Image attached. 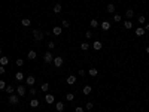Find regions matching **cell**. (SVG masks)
<instances>
[{
    "mask_svg": "<svg viewBox=\"0 0 149 112\" xmlns=\"http://www.w3.org/2000/svg\"><path fill=\"white\" fill-rule=\"evenodd\" d=\"M43 36H45V33H43V31H40V30H37V29L33 30V37H34L36 42H40V41L43 39Z\"/></svg>",
    "mask_w": 149,
    "mask_h": 112,
    "instance_id": "cell-1",
    "label": "cell"
},
{
    "mask_svg": "<svg viewBox=\"0 0 149 112\" xmlns=\"http://www.w3.org/2000/svg\"><path fill=\"white\" fill-rule=\"evenodd\" d=\"M9 103L11 105H18L19 103V96L18 94H11L9 96Z\"/></svg>",
    "mask_w": 149,
    "mask_h": 112,
    "instance_id": "cell-2",
    "label": "cell"
},
{
    "mask_svg": "<svg viewBox=\"0 0 149 112\" xmlns=\"http://www.w3.org/2000/svg\"><path fill=\"white\" fill-rule=\"evenodd\" d=\"M43 61H45V63H51V61H54V55L51 54V51L45 52V55H43Z\"/></svg>",
    "mask_w": 149,
    "mask_h": 112,
    "instance_id": "cell-3",
    "label": "cell"
},
{
    "mask_svg": "<svg viewBox=\"0 0 149 112\" xmlns=\"http://www.w3.org/2000/svg\"><path fill=\"white\" fill-rule=\"evenodd\" d=\"M54 66L55 67H61L63 66V57H54Z\"/></svg>",
    "mask_w": 149,
    "mask_h": 112,
    "instance_id": "cell-4",
    "label": "cell"
},
{
    "mask_svg": "<svg viewBox=\"0 0 149 112\" xmlns=\"http://www.w3.org/2000/svg\"><path fill=\"white\" fill-rule=\"evenodd\" d=\"M17 94L19 96V97H22V96H25V87L24 85H19L17 88Z\"/></svg>",
    "mask_w": 149,
    "mask_h": 112,
    "instance_id": "cell-5",
    "label": "cell"
},
{
    "mask_svg": "<svg viewBox=\"0 0 149 112\" xmlns=\"http://www.w3.org/2000/svg\"><path fill=\"white\" fill-rule=\"evenodd\" d=\"M45 102L49 103V105H52V103L55 102V97H54L52 94H46V96H45Z\"/></svg>",
    "mask_w": 149,
    "mask_h": 112,
    "instance_id": "cell-6",
    "label": "cell"
},
{
    "mask_svg": "<svg viewBox=\"0 0 149 112\" xmlns=\"http://www.w3.org/2000/svg\"><path fill=\"white\" fill-rule=\"evenodd\" d=\"M92 48H94L95 51H100V49H102V48H103V43L100 42V41H95L94 43H92Z\"/></svg>",
    "mask_w": 149,
    "mask_h": 112,
    "instance_id": "cell-7",
    "label": "cell"
},
{
    "mask_svg": "<svg viewBox=\"0 0 149 112\" xmlns=\"http://www.w3.org/2000/svg\"><path fill=\"white\" fill-rule=\"evenodd\" d=\"M145 33H146V30H145L143 27H137V29H136V36H139V37H140V36H143Z\"/></svg>",
    "mask_w": 149,
    "mask_h": 112,
    "instance_id": "cell-8",
    "label": "cell"
},
{
    "mask_svg": "<svg viewBox=\"0 0 149 112\" xmlns=\"http://www.w3.org/2000/svg\"><path fill=\"white\" fill-rule=\"evenodd\" d=\"M55 109H57L58 112H63V111H64V105H63V102H57V103H55Z\"/></svg>",
    "mask_w": 149,
    "mask_h": 112,
    "instance_id": "cell-9",
    "label": "cell"
},
{
    "mask_svg": "<svg viewBox=\"0 0 149 112\" xmlns=\"http://www.w3.org/2000/svg\"><path fill=\"white\" fill-rule=\"evenodd\" d=\"M61 31H63V29H61V27H54V29H52V34L60 36V34H61Z\"/></svg>",
    "mask_w": 149,
    "mask_h": 112,
    "instance_id": "cell-10",
    "label": "cell"
},
{
    "mask_svg": "<svg viewBox=\"0 0 149 112\" xmlns=\"http://www.w3.org/2000/svg\"><path fill=\"white\" fill-rule=\"evenodd\" d=\"M102 29H103L104 31L109 30V29H110V22H109V21H103V22H102Z\"/></svg>",
    "mask_w": 149,
    "mask_h": 112,
    "instance_id": "cell-11",
    "label": "cell"
},
{
    "mask_svg": "<svg viewBox=\"0 0 149 112\" xmlns=\"http://www.w3.org/2000/svg\"><path fill=\"white\" fill-rule=\"evenodd\" d=\"M91 90L92 88H91L90 85H85V87H84V90H82V93L85 94V96H88V94H91Z\"/></svg>",
    "mask_w": 149,
    "mask_h": 112,
    "instance_id": "cell-12",
    "label": "cell"
},
{
    "mask_svg": "<svg viewBox=\"0 0 149 112\" xmlns=\"http://www.w3.org/2000/svg\"><path fill=\"white\" fill-rule=\"evenodd\" d=\"M9 63V58L7 57H0V66H6Z\"/></svg>",
    "mask_w": 149,
    "mask_h": 112,
    "instance_id": "cell-13",
    "label": "cell"
},
{
    "mask_svg": "<svg viewBox=\"0 0 149 112\" xmlns=\"http://www.w3.org/2000/svg\"><path fill=\"white\" fill-rule=\"evenodd\" d=\"M107 12H109V14H115V5L113 3H109V5H107Z\"/></svg>",
    "mask_w": 149,
    "mask_h": 112,
    "instance_id": "cell-14",
    "label": "cell"
},
{
    "mask_svg": "<svg viewBox=\"0 0 149 112\" xmlns=\"http://www.w3.org/2000/svg\"><path fill=\"white\" fill-rule=\"evenodd\" d=\"M75 82H76V78L73 76V75H70V76L67 78V84H69V85H73Z\"/></svg>",
    "mask_w": 149,
    "mask_h": 112,
    "instance_id": "cell-15",
    "label": "cell"
},
{
    "mask_svg": "<svg viewBox=\"0 0 149 112\" xmlns=\"http://www.w3.org/2000/svg\"><path fill=\"white\" fill-rule=\"evenodd\" d=\"M27 84H29V85H34V82H36V79H34V76H27Z\"/></svg>",
    "mask_w": 149,
    "mask_h": 112,
    "instance_id": "cell-16",
    "label": "cell"
},
{
    "mask_svg": "<svg viewBox=\"0 0 149 112\" xmlns=\"http://www.w3.org/2000/svg\"><path fill=\"white\" fill-rule=\"evenodd\" d=\"M80 49H82V51H88V49H90V43H88V42L80 43Z\"/></svg>",
    "mask_w": 149,
    "mask_h": 112,
    "instance_id": "cell-17",
    "label": "cell"
},
{
    "mask_svg": "<svg viewBox=\"0 0 149 112\" xmlns=\"http://www.w3.org/2000/svg\"><path fill=\"white\" fill-rule=\"evenodd\" d=\"M21 24H22L24 27H29L30 24H31V21H30L29 18H24V19H21Z\"/></svg>",
    "mask_w": 149,
    "mask_h": 112,
    "instance_id": "cell-18",
    "label": "cell"
},
{
    "mask_svg": "<svg viewBox=\"0 0 149 112\" xmlns=\"http://www.w3.org/2000/svg\"><path fill=\"white\" fill-rule=\"evenodd\" d=\"M61 9H63V7H61V5H60V3H57V5L54 6V9H52V11H54L55 14H60V12H61Z\"/></svg>",
    "mask_w": 149,
    "mask_h": 112,
    "instance_id": "cell-19",
    "label": "cell"
},
{
    "mask_svg": "<svg viewBox=\"0 0 149 112\" xmlns=\"http://www.w3.org/2000/svg\"><path fill=\"white\" fill-rule=\"evenodd\" d=\"M30 106H31V108H37V106H39V100H37V99H31Z\"/></svg>",
    "mask_w": 149,
    "mask_h": 112,
    "instance_id": "cell-20",
    "label": "cell"
},
{
    "mask_svg": "<svg viewBox=\"0 0 149 112\" xmlns=\"http://www.w3.org/2000/svg\"><path fill=\"white\" fill-rule=\"evenodd\" d=\"M88 73H90L91 76H97V75H98V70L92 67V69H90V70H88Z\"/></svg>",
    "mask_w": 149,
    "mask_h": 112,
    "instance_id": "cell-21",
    "label": "cell"
},
{
    "mask_svg": "<svg viewBox=\"0 0 149 112\" xmlns=\"http://www.w3.org/2000/svg\"><path fill=\"white\" fill-rule=\"evenodd\" d=\"M27 58H29V60H34V58H36V52H34V51H29Z\"/></svg>",
    "mask_w": 149,
    "mask_h": 112,
    "instance_id": "cell-22",
    "label": "cell"
},
{
    "mask_svg": "<svg viewBox=\"0 0 149 112\" xmlns=\"http://www.w3.org/2000/svg\"><path fill=\"white\" fill-rule=\"evenodd\" d=\"M133 15H134V11H133V9H127L125 17H127V18H133Z\"/></svg>",
    "mask_w": 149,
    "mask_h": 112,
    "instance_id": "cell-23",
    "label": "cell"
},
{
    "mask_svg": "<svg viewBox=\"0 0 149 112\" xmlns=\"http://www.w3.org/2000/svg\"><path fill=\"white\" fill-rule=\"evenodd\" d=\"M90 24H91V27H92V29L98 27V21H97V19H91V21H90Z\"/></svg>",
    "mask_w": 149,
    "mask_h": 112,
    "instance_id": "cell-24",
    "label": "cell"
},
{
    "mask_svg": "<svg viewBox=\"0 0 149 112\" xmlns=\"http://www.w3.org/2000/svg\"><path fill=\"white\" fill-rule=\"evenodd\" d=\"M15 79H17V81H22V79H24V75L21 73V72H18V73L15 75Z\"/></svg>",
    "mask_w": 149,
    "mask_h": 112,
    "instance_id": "cell-25",
    "label": "cell"
},
{
    "mask_svg": "<svg viewBox=\"0 0 149 112\" xmlns=\"http://www.w3.org/2000/svg\"><path fill=\"white\" fill-rule=\"evenodd\" d=\"M66 99H67V100H69V102H72V100H73V99H75V94H73V93H67Z\"/></svg>",
    "mask_w": 149,
    "mask_h": 112,
    "instance_id": "cell-26",
    "label": "cell"
},
{
    "mask_svg": "<svg viewBox=\"0 0 149 112\" xmlns=\"http://www.w3.org/2000/svg\"><path fill=\"white\" fill-rule=\"evenodd\" d=\"M6 93H9V94H12V93H14V87H12V85H6Z\"/></svg>",
    "mask_w": 149,
    "mask_h": 112,
    "instance_id": "cell-27",
    "label": "cell"
},
{
    "mask_svg": "<svg viewBox=\"0 0 149 112\" xmlns=\"http://www.w3.org/2000/svg\"><path fill=\"white\" fill-rule=\"evenodd\" d=\"M124 27H125V29H131V27H133V22H131V21H124Z\"/></svg>",
    "mask_w": 149,
    "mask_h": 112,
    "instance_id": "cell-28",
    "label": "cell"
},
{
    "mask_svg": "<svg viewBox=\"0 0 149 112\" xmlns=\"http://www.w3.org/2000/svg\"><path fill=\"white\" fill-rule=\"evenodd\" d=\"M137 22H139V24H145V22H146V18H145L143 15H140L139 19H137Z\"/></svg>",
    "mask_w": 149,
    "mask_h": 112,
    "instance_id": "cell-29",
    "label": "cell"
},
{
    "mask_svg": "<svg viewBox=\"0 0 149 112\" xmlns=\"http://www.w3.org/2000/svg\"><path fill=\"white\" fill-rule=\"evenodd\" d=\"M48 48H49V51H51V49H54V48H55V42H52V41H51V42H48Z\"/></svg>",
    "mask_w": 149,
    "mask_h": 112,
    "instance_id": "cell-30",
    "label": "cell"
},
{
    "mask_svg": "<svg viewBox=\"0 0 149 112\" xmlns=\"http://www.w3.org/2000/svg\"><path fill=\"white\" fill-rule=\"evenodd\" d=\"M29 93L31 94V96H33V97H34V96L36 94H37V91H36V88H34V87H31V88H30V91H29Z\"/></svg>",
    "mask_w": 149,
    "mask_h": 112,
    "instance_id": "cell-31",
    "label": "cell"
},
{
    "mask_svg": "<svg viewBox=\"0 0 149 112\" xmlns=\"http://www.w3.org/2000/svg\"><path fill=\"white\" fill-rule=\"evenodd\" d=\"M49 90V84H43L42 85V91H48Z\"/></svg>",
    "mask_w": 149,
    "mask_h": 112,
    "instance_id": "cell-32",
    "label": "cell"
},
{
    "mask_svg": "<svg viewBox=\"0 0 149 112\" xmlns=\"http://www.w3.org/2000/svg\"><path fill=\"white\" fill-rule=\"evenodd\" d=\"M22 64H24V60H22V58H18V60H17V66L21 67Z\"/></svg>",
    "mask_w": 149,
    "mask_h": 112,
    "instance_id": "cell-33",
    "label": "cell"
},
{
    "mask_svg": "<svg viewBox=\"0 0 149 112\" xmlns=\"http://www.w3.org/2000/svg\"><path fill=\"white\" fill-rule=\"evenodd\" d=\"M6 88V82L5 81H0V90H5Z\"/></svg>",
    "mask_w": 149,
    "mask_h": 112,
    "instance_id": "cell-34",
    "label": "cell"
},
{
    "mask_svg": "<svg viewBox=\"0 0 149 112\" xmlns=\"http://www.w3.org/2000/svg\"><path fill=\"white\" fill-rule=\"evenodd\" d=\"M113 21H121V15L115 14V15H113Z\"/></svg>",
    "mask_w": 149,
    "mask_h": 112,
    "instance_id": "cell-35",
    "label": "cell"
},
{
    "mask_svg": "<svg viewBox=\"0 0 149 112\" xmlns=\"http://www.w3.org/2000/svg\"><path fill=\"white\" fill-rule=\"evenodd\" d=\"M92 106H94V103H91V102H88V103H87V109H88V111L92 109Z\"/></svg>",
    "mask_w": 149,
    "mask_h": 112,
    "instance_id": "cell-36",
    "label": "cell"
},
{
    "mask_svg": "<svg viewBox=\"0 0 149 112\" xmlns=\"http://www.w3.org/2000/svg\"><path fill=\"white\" fill-rule=\"evenodd\" d=\"M85 37H87V39L92 37V31H87V33H85Z\"/></svg>",
    "mask_w": 149,
    "mask_h": 112,
    "instance_id": "cell-37",
    "label": "cell"
},
{
    "mask_svg": "<svg viewBox=\"0 0 149 112\" xmlns=\"http://www.w3.org/2000/svg\"><path fill=\"white\" fill-rule=\"evenodd\" d=\"M75 112H84V108H80V106L75 108Z\"/></svg>",
    "mask_w": 149,
    "mask_h": 112,
    "instance_id": "cell-38",
    "label": "cell"
},
{
    "mask_svg": "<svg viewBox=\"0 0 149 112\" xmlns=\"http://www.w3.org/2000/svg\"><path fill=\"white\" fill-rule=\"evenodd\" d=\"M5 66H0V75H3V73H5Z\"/></svg>",
    "mask_w": 149,
    "mask_h": 112,
    "instance_id": "cell-39",
    "label": "cell"
},
{
    "mask_svg": "<svg viewBox=\"0 0 149 112\" xmlns=\"http://www.w3.org/2000/svg\"><path fill=\"white\" fill-rule=\"evenodd\" d=\"M69 26H70V24H69V21H63V27H66V29H67Z\"/></svg>",
    "mask_w": 149,
    "mask_h": 112,
    "instance_id": "cell-40",
    "label": "cell"
},
{
    "mask_svg": "<svg viewBox=\"0 0 149 112\" xmlns=\"http://www.w3.org/2000/svg\"><path fill=\"white\" fill-rule=\"evenodd\" d=\"M79 75H80V76H84V75H85V70H84V69H79Z\"/></svg>",
    "mask_w": 149,
    "mask_h": 112,
    "instance_id": "cell-41",
    "label": "cell"
},
{
    "mask_svg": "<svg viewBox=\"0 0 149 112\" xmlns=\"http://www.w3.org/2000/svg\"><path fill=\"white\" fill-rule=\"evenodd\" d=\"M143 29H145V30H146V31H149V22L146 24V27H143Z\"/></svg>",
    "mask_w": 149,
    "mask_h": 112,
    "instance_id": "cell-42",
    "label": "cell"
},
{
    "mask_svg": "<svg viewBox=\"0 0 149 112\" xmlns=\"http://www.w3.org/2000/svg\"><path fill=\"white\" fill-rule=\"evenodd\" d=\"M146 52H148V54H149V46H146Z\"/></svg>",
    "mask_w": 149,
    "mask_h": 112,
    "instance_id": "cell-43",
    "label": "cell"
},
{
    "mask_svg": "<svg viewBox=\"0 0 149 112\" xmlns=\"http://www.w3.org/2000/svg\"><path fill=\"white\" fill-rule=\"evenodd\" d=\"M0 55H2V48H0Z\"/></svg>",
    "mask_w": 149,
    "mask_h": 112,
    "instance_id": "cell-44",
    "label": "cell"
}]
</instances>
